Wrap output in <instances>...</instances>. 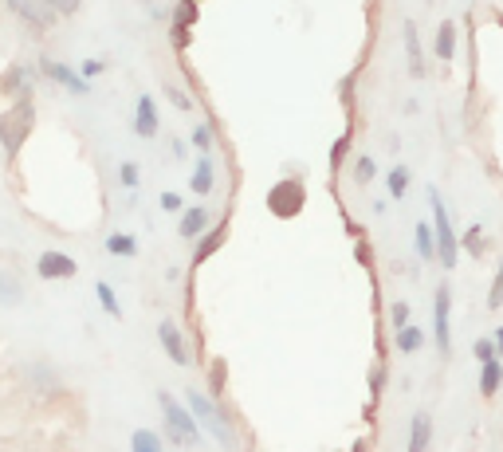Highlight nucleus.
Here are the masks:
<instances>
[{"mask_svg": "<svg viewBox=\"0 0 503 452\" xmlns=\"http://www.w3.org/2000/svg\"><path fill=\"white\" fill-rule=\"evenodd\" d=\"M32 122H35V111L28 98H20L16 106H8L4 114H0V142H4V150L16 158V150L24 146V138L32 134Z\"/></svg>", "mask_w": 503, "mask_h": 452, "instance_id": "obj_1", "label": "nucleus"}, {"mask_svg": "<svg viewBox=\"0 0 503 452\" xmlns=\"http://www.w3.org/2000/svg\"><path fill=\"white\" fill-rule=\"evenodd\" d=\"M158 401H161V413H166V429H169V437L177 440V445H197V440H200L197 421L189 417V413L181 409V405L173 401L169 394H158Z\"/></svg>", "mask_w": 503, "mask_h": 452, "instance_id": "obj_2", "label": "nucleus"}, {"mask_svg": "<svg viewBox=\"0 0 503 452\" xmlns=\"http://www.w3.org/2000/svg\"><path fill=\"white\" fill-rule=\"evenodd\" d=\"M428 201H433V232H436V256H441L444 268L456 264V237H452V224H448V213L436 197V189H428Z\"/></svg>", "mask_w": 503, "mask_h": 452, "instance_id": "obj_3", "label": "nucleus"}, {"mask_svg": "<svg viewBox=\"0 0 503 452\" xmlns=\"http://www.w3.org/2000/svg\"><path fill=\"white\" fill-rule=\"evenodd\" d=\"M8 8H12L32 32H51L59 20V12L48 4V0H8Z\"/></svg>", "mask_w": 503, "mask_h": 452, "instance_id": "obj_4", "label": "nucleus"}, {"mask_svg": "<svg viewBox=\"0 0 503 452\" xmlns=\"http://www.w3.org/2000/svg\"><path fill=\"white\" fill-rule=\"evenodd\" d=\"M303 201H307V193H303L299 181H279V185L268 193V209L276 216H299L303 213Z\"/></svg>", "mask_w": 503, "mask_h": 452, "instance_id": "obj_5", "label": "nucleus"}, {"mask_svg": "<svg viewBox=\"0 0 503 452\" xmlns=\"http://www.w3.org/2000/svg\"><path fill=\"white\" fill-rule=\"evenodd\" d=\"M40 276L43 279H71L75 276V260L63 252H43L40 256Z\"/></svg>", "mask_w": 503, "mask_h": 452, "instance_id": "obj_6", "label": "nucleus"}, {"mask_svg": "<svg viewBox=\"0 0 503 452\" xmlns=\"http://www.w3.org/2000/svg\"><path fill=\"white\" fill-rule=\"evenodd\" d=\"M189 405H193V413H197V417H200V421H205V425H208V429H213V437H221V440H224V445H232V437H228V429H224V421H221V417H216V409H213V405H208V401H205V397H200V394H189Z\"/></svg>", "mask_w": 503, "mask_h": 452, "instance_id": "obj_7", "label": "nucleus"}, {"mask_svg": "<svg viewBox=\"0 0 503 452\" xmlns=\"http://www.w3.org/2000/svg\"><path fill=\"white\" fill-rule=\"evenodd\" d=\"M158 334H161V347H166V355L177 362V366H189V350H185V342H181V331L173 327V323H161Z\"/></svg>", "mask_w": 503, "mask_h": 452, "instance_id": "obj_8", "label": "nucleus"}, {"mask_svg": "<svg viewBox=\"0 0 503 452\" xmlns=\"http://www.w3.org/2000/svg\"><path fill=\"white\" fill-rule=\"evenodd\" d=\"M43 75H51V79H59V83L63 87H67V90H75V95H87V83H83V79H79L75 75V71H71V67H63V63H48V59H43Z\"/></svg>", "mask_w": 503, "mask_h": 452, "instance_id": "obj_9", "label": "nucleus"}, {"mask_svg": "<svg viewBox=\"0 0 503 452\" xmlns=\"http://www.w3.org/2000/svg\"><path fill=\"white\" fill-rule=\"evenodd\" d=\"M134 130H138L142 138H153V134H158V111H153L150 95L138 98V122H134Z\"/></svg>", "mask_w": 503, "mask_h": 452, "instance_id": "obj_10", "label": "nucleus"}, {"mask_svg": "<svg viewBox=\"0 0 503 452\" xmlns=\"http://www.w3.org/2000/svg\"><path fill=\"white\" fill-rule=\"evenodd\" d=\"M428 437H433V421H428V413H417L413 433H409V452H428Z\"/></svg>", "mask_w": 503, "mask_h": 452, "instance_id": "obj_11", "label": "nucleus"}, {"mask_svg": "<svg viewBox=\"0 0 503 452\" xmlns=\"http://www.w3.org/2000/svg\"><path fill=\"white\" fill-rule=\"evenodd\" d=\"M499 378H503V362H499V358H488V362H483L480 394H483V397H496V390H499Z\"/></svg>", "mask_w": 503, "mask_h": 452, "instance_id": "obj_12", "label": "nucleus"}, {"mask_svg": "<svg viewBox=\"0 0 503 452\" xmlns=\"http://www.w3.org/2000/svg\"><path fill=\"white\" fill-rule=\"evenodd\" d=\"M448 287L436 292V342H441V350H448Z\"/></svg>", "mask_w": 503, "mask_h": 452, "instance_id": "obj_13", "label": "nucleus"}, {"mask_svg": "<svg viewBox=\"0 0 503 452\" xmlns=\"http://www.w3.org/2000/svg\"><path fill=\"white\" fill-rule=\"evenodd\" d=\"M405 51H409V71H413V75H425V59H420V40H417L413 24H405Z\"/></svg>", "mask_w": 503, "mask_h": 452, "instance_id": "obj_14", "label": "nucleus"}, {"mask_svg": "<svg viewBox=\"0 0 503 452\" xmlns=\"http://www.w3.org/2000/svg\"><path fill=\"white\" fill-rule=\"evenodd\" d=\"M205 224H208V213H205V209H189L185 216H181V224H177V232H181V237H185V240H193V237H197V232H200V229H205Z\"/></svg>", "mask_w": 503, "mask_h": 452, "instance_id": "obj_15", "label": "nucleus"}, {"mask_svg": "<svg viewBox=\"0 0 503 452\" xmlns=\"http://www.w3.org/2000/svg\"><path fill=\"white\" fill-rule=\"evenodd\" d=\"M173 24H177V32H189L197 24V0H181L177 12H173Z\"/></svg>", "mask_w": 503, "mask_h": 452, "instance_id": "obj_16", "label": "nucleus"}, {"mask_svg": "<svg viewBox=\"0 0 503 452\" xmlns=\"http://www.w3.org/2000/svg\"><path fill=\"white\" fill-rule=\"evenodd\" d=\"M452 51H456V28L452 24H441V28H436V56L452 59Z\"/></svg>", "mask_w": 503, "mask_h": 452, "instance_id": "obj_17", "label": "nucleus"}, {"mask_svg": "<svg viewBox=\"0 0 503 452\" xmlns=\"http://www.w3.org/2000/svg\"><path fill=\"white\" fill-rule=\"evenodd\" d=\"M130 448L134 452H161V440H158V433L138 429V433H134V440H130Z\"/></svg>", "mask_w": 503, "mask_h": 452, "instance_id": "obj_18", "label": "nucleus"}, {"mask_svg": "<svg viewBox=\"0 0 503 452\" xmlns=\"http://www.w3.org/2000/svg\"><path fill=\"white\" fill-rule=\"evenodd\" d=\"M106 252H114V256H134L138 244H134V237H126V232H114V237L106 240Z\"/></svg>", "mask_w": 503, "mask_h": 452, "instance_id": "obj_19", "label": "nucleus"}, {"mask_svg": "<svg viewBox=\"0 0 503 452\" xmlns=\"http://www.w3.org/2000/svg\"><path fill=\"white\" fill-rule=\"evenodd\" d=\"M221 240H224V224H221V229H216V232H208L205 240H200V248H197V264H200V260H205V256H213V252L221 248Z\"/></svg>", "mask_w": 503, "mask_h": 452, "instance_id": "obj_20", "label": "nucleus"}, {"mask_svg": "<svg viewBox=\"0 0 503 452\" xmlns=\"http://www.w3.org/2000/svg\"><path fill=\"white\" fill-rule=\"evenodd\" d=\"M397 347L405 350V355L420 350V331H417V327H401V331H397Z\"/></svg>", "mask_w": 503, "mask_h": 452, "instance_id": "obj_21", "label": "nucleus"}, {"mask_svg": "<svg viewBox=\"0 0 503 452\" xmlns=\"http://www.w3.org/2000/svg\"><path fill=\"white\" fill-rule=\"evenodd\" d=\"M193 189H197V193H208V189H213V166H208V158L197 166V174H193Z\"/></svg>", "mask_w": 503, "mask_h": 452, "instance_id": "obj_22", "label": "nucleus"}, {"mask_svg": "<svg viewBox=\"0 0 503 452\" xmlns=\"http://www.w3.org/2000/svg\"><path fill=\"white\" fill-rule=\"evenodd\" d=\"M417 252H420L425 260H433V256H436V240H433V232H428L425 224L417 229Z\"/></svg>", "mask_w": 503, "mask_h": 452, "instance_id": "obj_23", "label": "nucleus"}, {"mask_svg": "<svg viewBox=\"0 0 503 452\" xmlns=\"http://www.w3.org/2000/svg\"><path fill=\"white\" fill-rule=\"evenodd\" d=\"M405 189H409V169H393L389 174V197H405Z\"/></svg>", "mask_w": 503, "mask_h": 452, "instance_id": "obj_24", "label": "nucleus"}, {"mask_svg": "<svg viewBox=\"0 0 503 452\" xmlns=\"http://www.w3.org/2000/svg\"><path fill=\"white\" fill-rule=\"evenodd\" d=\"M95 292H98V300H103L106 315H114V319H118V315H122V307H118V300H114V292H111V287H106V284H98Z\"/></svg>", "mask_w": 503, "mask_h": 452, "instance_id": "obj_25", "label": "nucleus"}, {"mask_svg": "<svg viewBox=\"0 0 503 452\" xmlns=\"http://www.w3.org/2000/svg\"><path fill=\"white\" fill-rule=\"evenodd\" d=\"M118 177H122L126 189H134V185H138V166H134V161H126V166L118 169Z\"/></svg>", "mask_w": 503, "mask_h": 452, "instance_id": "obj_26", "label": "nucleus"}, {"mask_svg": "<svg viewBox=\"0 0 503 452\" xmlns=\"http://www.w3.org/2000/svg\"><path fill=\"white\" fill-rule=\"evenodd\" d=\"M51 8H56L59 16H71V12H79V4H83V0H48Z\"/></svg>", "mask_w": 503, "mask_h": 452, "instance_id": "obj_27", "label": "nucleus"}, {"mask_svg": "<svg viewBox=\"0 0 503 452\" xmlns=\"http://www.w3.org/2000/svg\"><path fill=\"white\" fill-rule=\"evenodd\" d=\"M166 95H169V103H173V106H181V111H189V95H181L177 87H169Z\"/></svg>", "mask_w": 503, "mask_h": 452, "instance_id": "obj_28", "label": "nucleus"}, {"mask_svg": "<svg viewBox=\"0 0 503 452\" xmlns=\"http://www.w3.org/2000/svg\"><path fill=\"white\" fill-rule=\"evenodd\" d=\"M475 358H480V362L496 358V347H491V342H475Z\"/></svg>", "mask_w": 503, "mask_h": 452, "instance_id": "obj_29", "label": "nucleus"}, {"mask_svg": "<svg viewBox=\"0 0 503 452\" xmlns=\"http://www.w3.org/2000/svg\"><path fill=\"white\" fill-rule=\"evenodd\" d=\"M354 174H358V181H370V177H373V161H370V158H362Z\"/></svg>", "mask_w": 503, "mask_h": 452, "instance_id": "obj_30", "label": "nucleus"}, {"mask_svg": "<svg viewBox=\"0 0 503 452\" xmlns=\"http://www.w3.org/2000/svg\"><path fill=\"white\" fill-rule=\"evenodd\" d=\"M161 209L177 213V209H181V197H177V193H161Z\"/></svg>", "mask_w": 503, "mask_h": 452, "instance_id": "obj_31", "label": "nucleus"}, {"mask_svg": "<svg viewBox=\"0 0 503 452\" xmlns=\"http://www.w3.org/2000/svg\"><path fill=\"white\" fill-rule=\"evenodd\" d=\"M405 319H409V307H405V303H397V307H393V323H397V331L405 327Z\"/></svg>", "mask_w": 503, "mask_h": 452, "instance_id": "obj_32", "label": "nucleus"}, {"mask_svg": "<svg viewBox=\"0 0 503 452\" xmlns=\"http://www.w3.org/2000/svg\"><path fill=\"white\" fill-rule=\"evenodd\" d=\"M193 142L200 150H208V130H205V126H197V130H193Z\"/></svg>", "mask_w": 503, "mask_h": 452, "instance_id": "obj_33", "label": "nucleus"}, {"mask_svg": "<svg viewBox=\"0 0 503 452\" xmlns=\"http://www.w3.org/2000/svg\"><path fill=\"white\" fill-rule=\"evenodd\" d=\"M221 386H224V366L216 362V366H213V390H221Z\"/></svg>", "mask_w": 503, "mask_h": 452, "instance_id": "obj_34", "label": "nucleus"}, {"mask_svg": "<svg viewBox=\"0 0 503 452\" xmlns=\"http://www.w3.org/2000/svg\"><path fill=\"white\" fill-rule=\"evenodd\" d=\"M491 339H496V350H499V358H503V327H499L496 334H491Z\"/></svg>", "mask_w": 503, "mask_h": 452, "instance_id": "obj_35", "label": "nucleus"}]
</instances>
